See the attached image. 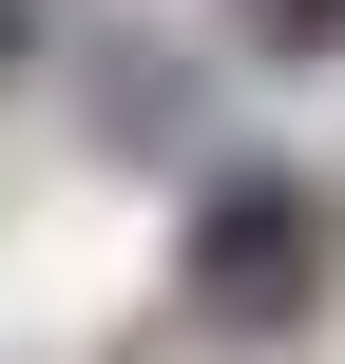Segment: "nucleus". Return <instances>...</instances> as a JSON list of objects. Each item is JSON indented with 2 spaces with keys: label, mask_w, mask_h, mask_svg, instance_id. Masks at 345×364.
Wrapping results in <instances>:
<instances>
[{
  "label": "nucleus",
  "mask_w": 345,
  "mask_h": 364,
  "mask_svg": "<svg viewBox=\"0 0 345 364\" xmlns=\"http://www.w3.org/2000/svg\"><path fill=\"white\" fill-rule=\"evenodd\" d=\"M327 269H345V211L288 173V154L192 173V211H173V288H192V326L288 346V326H327Z\"/></svg>",
  "instance_id": "obj_1"
},
{
  "label": "nucleus",
  "mask_w": 345,
  "mask_h": 364,
  "mask_svg": "<svg viewBox=\"0 0 345 364\" xmlns=\"http://www.w3.org/2000/svg\"><path fill=\"white\" fill-rule=\"evenodd\" d=\"M230 38H250L269 77H307V58H345V0H230Z\"/></svg>",
  "instance_id": "obj_2"
}]
</instances>
